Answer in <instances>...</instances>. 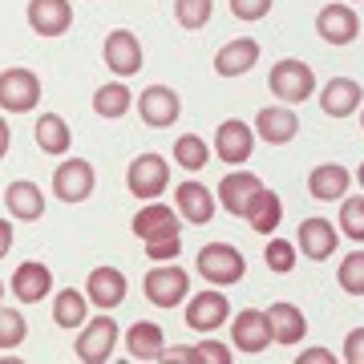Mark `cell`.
Returning a JSON list of instances; mask_svg holds the SVG:
<instances>
[{
	"instance_id": "obj_39",
	"label": "cell",
	"mask_w": 364,
	"mask_h": 364,
	"mask_svg": "<svg viewBox=\"0 0 364 364\" xmlns=\"http://www.w3.org/2000/svg\"><path fill=\"white\" fill-rule=\"evenodd\" d=\"M235 348L231 344H219V340H203V344H195V360L203 364H231Z\"/></svg>"
},
{
	"instance_id": "obj_6",
	"label": "cell",
	"mask_w": 364,
	"mask_h": 364,
	"mask_svg": "<svg viewBox=\"0 0 364 364\" xmlns=\"http://www.w3.org/2000/svg\"><path fill=\"white\" fill-rule=\"evenodd\" d=\"M41 102V77L33 69H4L0 73V109L9 114H28Z\"/></svg>"
},
{
	"instance_id": "obj_40",
	"label": "cell",
	"mask_w": 364,
	"mask_h": 364,
	"mask_svg": "<svg viewBox=\"0 0 364 364\" xmlns=\"http://www.w3.org/2000/svg\"><path fill=\"white\" fill-rule=\"evenodd\" d=\"M231 13L239 21H263L272 13V0H231Z\"/></svg>"
},
{
	"instance_id": "obj_46",
	"label": "cell",
	"mask_w": 364,
	"mask_h": 364,
	"mask_svg": "<svg viewBox=\"0 0 364 364\" xmlns=\"http://www.w3.org/2000/svg\"><path fill=\"white\" fill-rule=\"evenodd\" d=\"M352 178H356V182H360V186H364V162H360V170H356V174H352Z\"/></svg>"
},
{
	"instance_id": "obj_7",
	"label": "cell",
	"mask_w": 364,
	"mask_h": 364,
	"mask_svg": "<svg viewBox=\"0 0 364 364\" xmlns=\"http://www.w3.org/2000/svg\"><path fill=\"white\" fill-rule=\"evenodd\" d=\"M93 186H97V174L85 158H65L61 166L53 170V195L61 198V203H85L93 195Z\"/></svg>"
},
{
	"instance_id": "obj_36",
	"label": "cell",
	"mask_w": 364,
	"mask_h": 364,
	"mask_svg": "<svg viewBox=\"0 0 364 364\" xmlns=\"http://www.w3.org/2000/svg\"><path fill=\"white\" fill-rule=\"evenodd\" d=\"M336 284H340V291H348V296H364V251H352V255L340 259Z\"/></svg>"
},
{
	"instance_id": "obj_38",
	"label": "cell",
	"mask_w": 364,
	"mask_h": 364,
	"mask_svg": "<svg viewBox=\"0 0 364 364\" xmlns=\"http://www.w3.org/2000/svg\"><path fill=\"white\" fill-rule=\"evenodd\" d=\"M215 13V4L210 0H174V21L182 28H203Z\"/></svg>"
},
{
	"instance_id": "obj_12",
	"label": "cell",
	"mask_w": 364,
	"mask_h": 364,
	"mask_svg": "<svg viewBox=\"0 0 364 364\" xmlns=\"http://www.w3.org/2000/svg\"><path fill=\"white\" fill-rule=\"evenodd\" d=\"M336 243H340V227H332L328 219L312 215V219L299 223V231H296V247H299V255H304V259H312V263L328 259V255L336 251Z\"/></svg>"
},
{
	"instance_id": "obj_45",
	"label": "cell",
	"mask_w": 364,
	"mask_h": 364,
	"mask_svg": "<svg viewBox=\"0 0 364 364\" xmlns=\"http://www.w3.org/2000/svg\"><path fill=\"white\" fill-rule=\"evenodd\" d=\"M170 360H195V348H170Z\"/></svg>"
},
{
	"instance_id": "obj_13",
	"label": "cell",
	"mask_w": 364,
	"mask_h": 364,
	"mask_svg": "<svg viewBox=\"0 0 364 364\" xmlns=\"http://www.w3.org/2000/svg\"><path fill=\"white\" fill-rule=\"evenodd\" d=\"M126 291H130V284H126V275L117 272V267H93L90 279H85V296H90V304L102 308V312L122 308V304H126Z\"/></svg>"
},
{
	"instance_id": "obj_34",
	"label": "cell",
	"mask_w": 364,
	"mask_h": 364,
	"mask_svg": "<svg viewBox=\"0 0 364 364\" xmlns=\"http://www.w3.org/2000/svg\"><path fill=\"white\" fill-rule=\"evenodd\" d=\"M340 235L352 243H364V195H344L340 203Z\"/></svg>"
},
{
	"instance_id": "obj_11",
	"label": "cell",
	"mask_w": 364,
	"mask_h": 364,
	"mask_svg": "<svg viewBox=\"0 0 364 364\" xmlns=\"http://www.w3.org/2000/svg\"><path fill=\"white\" fill-rule=\"evenodd\" d=\"M267 340H275L267 312H259V308H243V312L235 316V324H231V344H235L239 352L255 356V352L267 348Z\"/></svg>"
},
{
	"instance_id": "obj_44",
	"label": "cell",
	"mask_w": 364,
	"mask_h": 364,
	"mask_svg": "<svg viewBox=\"0 0 364 364\" xmlns=\"http://www.w3.org/2000/svg\"><path fill=\"white\" fill-rule=\"evenodd\" d=\"M9 142H13V134H9V122L0 117V158L9 154Z\"/></svg>"
},
{
	"instance_id": "obj_10",
	"label": "cell",
	"mask_w": 364,
	"mask_h": 364,
	"mask_svg": "<svg viewBox=\"0 0 364 364\" xmlns=\"http://www.w3.org/2000/svg\"><path fill=\"white\" fill-rule=\"evenodd\" d=\"M255 150V126L239 122V117H227L219 130H215V154L227 162V166H243Z\"/></svg>"
},
{
	"instance_id": "obj_18",
	"label": "cell",
	"mask_w": 364,
	"mask_h": 364,
	"mask_svg": "<svg viewBox=\"0 0 364 364\" xmlns=\"http://www.w3.org/2000/svg\"><path fill=\"white\" fill-rule=\"evenodd\" d=\"M296 134H299V117H296V109H287V102L263 105L259 114H255V138H263L267 146H284Z\"/></svg>"
},
{
	"instance_id": "obj_15",
	"label": "cell",
	"mask_w": 364,
	"mask_h": 364,
	"mask_svg": "<svg viewBox=\"0 0 364 364\" xmlns=\"http://www.w3.org/2000/svg\"><path fill=\"white\" fill-rule=\"evenodd\" d=\"M69 25H73L69 0H28V28L37 37H65Z\"/></svg>"
},
{
	"instance_id": "obj_19",
	"label": "cell",
	"mask_w": 364,
	"mask_h": 364,
	"mask_svg": "<svg viewBox=\"0 0 364 364\" xmlns=\"http://www.w3.org/2000/svg\"><path fill=\"white\" fill-rule=\"evenodd\" d=\"M174 207H178L182 219L195 223V227H207V223L215 219V195L195 178L178 182V191H174Z\"/></svg>"
},
{
	"instance_id": "obj_14",
	"label": "cell",
	"mask_w": 364,
	"mask_h": 364,
	"mask_svg": "<svg viewBox=\"0 0 364 364\" xmlns=\"http://www.w3.org/2000/svg\"><path fill=\"white\" fill-rule=\"evenodd\" d=\"M227 320H231V304H227L223 291H198L186 304V328L191 332H215Z\"/></svg>"
},
{
	"instance_id": "obj_31",
	"label": "cell",
	"mask_w": 364,
	"mask_h": 364,
	"mask_svg": "<svg viewBox=\"0 0 364 364\" xmlns=\"http://www.w3.org/2000/svg\"><path fill=\"white\" fill-rule=\"evenodd\" d=\"M130 102H134V93H130L126 81H105L102 90L93 93V114L114 122V117H122L126 109H130Z\"/></svg>"
},
{
	"instance_id": "obj_41",
	"label": "cell",
	"mask_w": 364,
	"mask_h": 364,
	"mask_svg": "<svg viewBox=\"0 0 364 364\" xmlns=\"http://www.w3.org/2000/svg\"><path fill=\"white\" fill-rule=\"evenodd\" d=\"M344 360L364 364V328H352L348 336H344Z\"/></svg>"
},
{
	"instance_id": "obj_29",
	"label": "cell",
	"mask_w": 364,
	"mask_h": 364,
	"mask_svg": "<svg viewBox=\"0 0 364 364\" xmlns=\"http://www.w3.org/2000/svg\"><path fill=\"white\" fill-rule=\"evenodd\" d=\"M247 223H251V231H255V235H275V227L284 223V203H279V195L263 186L259 195L251 198Z\"/></svg>"
},
{
	"instance_id": "obj_3",
	"label": "cell",
	"mask_w": 364,
	"mask_h": 364,
	"mask_svg": "<svg viewBox=\"0 0 364 364\" xmlns=\"http://www.w3.org/2000/svg\"><path fill=\"white\" fill-rule=\"evenodd\" d=\"M117 336H122V332H117L114 316L102 312V316H93V320L81 324V336H77V344H73V352H77V360H85V364H105L117 348Z\"/></svg>"
},
{
	"instance_id": "obj_8",
	"label": "cell",
	"mask_w": 364,
	"mask_h": 364,
	"mask_svg": "<svg viewBox=\"0 0 364 364\" xmlns=\"http://www.w3.org/2000/svg\"><path fill=\"white\" fill-rule=\"evenodd\" d=\"M102 57H105V69L114 73V77H134L138 69H142V41L134 37L130 28H114L102 45Z\"/></svg>"
},
{
	"instance_id": "obj_32",
	"label": "cell",
	"mask_w": 364,
	"mask_h": 364,
	"mask_svg": "<svg viewBox=\"0 0 364 364\" xmlns=\"http://www.w3.org/2000/svg\"><path fill=\"white\" fill-rule=\"evenodd\" d=\"M174 162H178L182 170H191V174H198V170L210 162V146L198 138V134H182L178 142H174Z\"/></svg>"
},
{
	"instance_id": "obj_35",
	"label": "cell",
	"mask_w": 364,
	"mask_h": 364,
	"mask_svg": "<svg viewBox=\"0 0 364 364\" xmlns=\"http://www.w3.org/2000/svg\"><path fill=\"white\" fill-rule=\"evenodd\" d=\"M28 336V324H25V316L16 312V308H4L0 304V352H13L21 348Z\"/></svg>"
},
{
	"instance_id": "obj_22",
	"label": "cell",
	"mask_w": 364,
	"mask_h": 364,
	"mask_svg": "<svg viewBox=\"0 0 364 364\" xmlns=\"http://www.w3.org/2000/svg\"><path fill=\"white\" fill-rule=\"evenodd\" d=\"M4 207H9V215H13V219L37 223L41 215H45V195H41L37 182L16 178V182H9V191H4Z\"/></svg>"
},
{
	"instance_id": "obj_17",
	"label": "cell",
	"mask_w": 364,
	"mask_h": 364,
	"mask_svg": "<svg viewBox=\"0 0 364 364\" xmlns=\"http://www.w3.org/2000/svg\"><path fill=\"white\" fill-rule=\"evenodd\" d=\"M263 191L259 174H247V170H235V174H227V178L219 182V207L231 210L235 219H247V207L251 198Z\"/></svg>"
},
{
	"instance_id": "obj_23",
	"label": "cell",
	"mask_w": 364,
	"mask_h": 364,
	"mask_svg": "<svg viewBox=\"0 0 364 364\" xmlns=\"http://www.w3.org/2000/svg\"><path fill=\"white\" fill-rule=\"evenodd\" d=\"M352 186V174L340 162H320V166L308 174V195L316 203H332V198H344Z\"/></svg>"
},
{
	"instance_id": "obj_37",
	"label": "cell",
	"mask_w": 364,
	"mask_h": 364,
	"mask_svg": "<svg viewBox=\"0 0 364 364\" xmlns=\"http://www.w3.org/2000/svg\"><path fill=\"white\" fill-rule=\"evenodd\" d=\"M296 255H299L296 239H272V243H267V251H263L267 272H275V275H287V272H291V267H296Z\"/></svg>"
},
{
	"instance_id": "obj_5",
	"label": "cell",
	"mask_w": 364,
	"mask_h": 364,
	"mask_svg": "<svg viewBox=\"0 0 364 364\" xmlns=\"http://www.w3.org/2000/svg\"><path fill=\"white\" fill-rule=\"evenodd\" d=\"M126 186H130V195L142 198V203L158 198V195L170 186L166 158H162V154H138L130 166H126Z\"/></svg>"
},
{
	"instance_id": "obj_47",
	"label": "cell",
	"mask_w": 364,
	"mask_h": 364,
	"mask_svg": "<svg viewBox=\"0 0 364 364\" xmlns=\"http://www.w3.org/2000/svg\"><path fill=\"white\" fill-rule=\"evenodd\" d=\"M0 299H4V279H0Z\"/></svg>"
},
{
	"instance_id": "obj_2",
	"label": "cell",
	"mask_w": 364,
	"mask_h": 364,
	"mask_svg": "<svg viewBox=\"0 0 364 364\" xmlns=\"http://www.w3.org/2000/svg\"><path fill=\"white\" fill-rule=\"evenodd\" d=\"M142 291L154 308H174L182 299H191V272H182L178 263H158L154 272H146Z\"/></svg>"
},
{
	"instance_id": "obj_16",
	"label": "cell",
	"mask_w": 364,
	"mask_h": 364,
	"mask_svg": "<svg viewBox=\"0 0 364 364\" xmlns=\"http://www.w3.org/2000/svg\"><path fill=\"white\" fill-rule=\"evenodd\" d=\"M316 33L328 45H352L360 37V16L352 13L348 4H324L320 16H316Z\"/></svg>"
},
{
	"instance_id": "obj_4",
	"label": "cell",
	"mask_w": 364,
	"mask_h": 364,
	"mask_svg": "<svg viewBox=\"0 0 364 364\" xmlns=\"http://www.w3.org/2000/svg\"><path fill=\"white\" fill-rule=\"evenodd\" d=\"M247 272V259L231 247V243H207L198 251V275L215 287H227V284H239Z\"/></svg>"
},
{
	"instance_id": "obj_28",
	"label": "cell",
	"mask_w": 364,
	"mask_h": 364,
	"mask_svg": "<svg viewBox=\"0 0 364 364\" xmlns=\"http://www.w3.org/2000/svg\"><path fill=\"white\" fill-rule=\"evenodd\" d=\"M267 320H272V332H275V344H299V340L308 336V320L299 312L296 304H272L267 308Z\"/></svg>"
},
{
	"instance_id": "obj_25",
	"label": "cell",
	"mask_w": 364,
	"mask_h": 364,
	"mask_svg": "<svg viewBox=\"0 0 364 364\" xmlns=\"http://www.w3.org/2000/svg\"><path fill=\"white\" fill-rule=\"evenodd\" d=\"M126 348L134 360H162L166 356V332L154 320H134L126 332Z\"/></svg>"
},
{
	"instance_id": "obj_33",
	"label": "cell",
	"mask_w": 364,
	"mask_h": 364,
	"mask_svg": "<svg viewBox=\"0 0 364 364\" xmlns=\"http://www.w3.org/2000/svg\"><path fill=\"white\" fill-rule=\"evenodd\" d=\"M146 247V259L150 263H174L182 251V227L178 231H162V235H150V239H142Z\"/></svg>"
},
{
	"instance_id": "obj_24",
	"label": "cell",
	"mask_w": 364,
	"mask_h": 364,
	"mask_svg": "<svg viewBox=\"0 0 364 364\" xmlns=\"http://www.w3.org/2000/svg\"><path fill=\"white\" fill-rule=\"evenodd\" d=\"M360 81H352V77H332L320 90V109H324L328 117H348L360 109Z\"/></svg>"
},
{
	"instance_id": "obj_27",
	"label": "cell",
	"mask_w": 364,
	"mask_h": 364,
	"mask_svg": "<svg viewBox=\"0 0 364 364\" xmlns=\"http://www.w3.org/2000/svg\"><path fill=\"white\" fill-rule=\"evenodd\" d=\"M134 235L138 239H150V235H162V231H178L182 223H178V210L166 207V203H158V198H150L138 215H134Z\"/></svg>"
},
{
	"instance_id": "obj_48",
	"label": "cell",
	"mask_w": 364,
	"mask_h": 364,
	"mask_svg": "<svg viewBox=\"0 0 364 364\" xmlns=\"http://www.w3.org/2000/svg\"><path fill=\"white\" fill-rule=\"evenodd\" d=\"M360 126H364V109H360Z\"/></svg>"
},
{
	"instance_id": "obj_1",
	"label": "cell",
	"mask_w": 364,
	"mask_h": 364,
	"mask_svg": "<svg viewBox=\"0 0 364 364\" xmlns=\"http://www.w3.org/2000/svg\"><path fill=\"white\" fill-rule=\"evenodd\" d=\"M267 85L279 102L296 105V102H308L316 93V73L312 65H304L299 57H284V61H275L272 73H267Z\"/></svg>"
},
{
	"instance_id": "obj_20",
	"label": "cell",
	"mask_w": 364,
	"mask_h": 364,
	"mask_svg": "<svg viewBox=\"0 0 364 364\" xmlns=\"http://www.w3.org/2000/svg\"><path fill=\"white\" fill-rule=\"evenodd\" d=\"M9 287H13V296L21 299V304H41V299L53 291V272L45 267V263H37V259H25L13 272Z\"/></svg>"
},
{
	"instance_id": "obj_9",
	"label": "cell",
	"mask_w": 364,
	"mask_h": 364,
	"mask_svg": "<svg viewBox=\"0 0 364 364\" xmlns=\"http://www.w3.org/2000/svg\"><path fill=\"white\" fill-rule=\"evenodd\" d=\"M178 114H182V102H178V93L170 90V85H146V90L138 93V117H142L150 130L174 126Z\"/></svg>"
},
{
	"instance_id": "obj_26",
	"label": "cell",
	"mask_w": 364,
	"mask_h": 364,
	"mask_svg": "<svg viewBox=\"0 0 364 364\" xmlns=\"http://www.w3.org/2000/svg\"><path fill=\"white\" fill-rule=\"evenodd\" d=\"M90 296L85 291H77V287H65V291H57L53 296V324L65 328V332H73V328H81L85 320H90Z\"/></svg>"
},
{
	"instance_id": "obj_42",
	"label": "cell",
	"mask_w": 364,
	"mask_h": 364,
	"mask_svg": "<svg viewBox=\"0 0 364 364\" xmlns=\"http://www.w3.org/2000/svg\"><path fill=\"white\" fill-rule=\"evenodd\" d=\"M299 364H336V356H332V348H308L299 352Z\"/></svg>"
},
{
	"instance_id": "obj_21",
	"label": "cell",
	"mask_w": 364,
	"mask_h": 364,
	"mask_svg": "<svg viewBox=\"0 0 364 364\" xmlns=\"http://www.w3.org/2000/svg\"><path fill=\"white\" fill-rule=\"evenodd\" d=\"M259 61V41L251 37H239V41H227L219 53H215V73L219 77H243L251 73Z\"/></svg>"
},
{
	"instance_id": "obj_30",
	"label": "cell",
	"mask_w": 364,
	"mask_h": 364,
	"mask_svg": "<svg viewBox=\"0 0 364 364\" xmlns=\"http://www.w3.org/2000/svg\"><path fill=\"white\" fill-rule=\"evenodd\" d=\"M33 138H37V146L45 150V154H65L69 142H73V134H69V122L61 114H41L37 130H33Z\"/></svg>"
},
{
	"instance_id": "obj_43",
	"label": "cell",
	"mask_w": 364,
	"mask_h": 364,
	"mask_svg": "<svg viewBox=\"0 0 364 364\" xmlns=\"http://www.w3.org/2000/svg\"><path fill=\"white\" fill-rule=\"evenodd\" d=\"M13 223L9 219H0V259H4V255H9V247H13Z\"/></svg>"
}]
</instances>
